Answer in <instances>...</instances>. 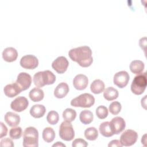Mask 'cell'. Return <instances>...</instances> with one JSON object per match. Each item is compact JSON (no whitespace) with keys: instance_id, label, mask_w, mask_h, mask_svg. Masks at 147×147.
I'll list each match as a JSON object with an SVG mask.
<instances>
[{"instance_id":"cell-38","label":"cell","mask_w":147,"mask_h":147,"mask_svg":"<svg viewBox=\"0 0 147 147\" xmlns=\"http://www.w3.org/2000/svg\"><path fill=\"white\" fill-rule=\"evenodd\" d=\"M52 146H65V145L63 144L61 142H57L56 144H54Z\"/></svg>"},{"instance_id":"cell-13","label":"cell","mask_w":147,"mask_h":147,"mask_svg":"<svg viewBox=\"0 0 147 147\" xmlns=\"http://www.w3.org/2000/svg\"><path fill=\"white\" fill-rule=\"evenodd\" d=\"M16 83L20 86L22 91L26 90L28 89L31 85V76L26 72H20L17 76Z\"/></svg>"},{"instance_id":"cell-17","label":"cell","mask_w":147,"mask_h":147,"mask_svg":"<svg viewBox=\"0 0 147 147\" xmlns=\"http://www.w3.org/2000/svg\"><path fill=\"white\" fill-rule=\"evenodd\" d=\"M5 121L10 127H16L20 122V117L16 113L9 111L5 115Z\"/></svg>"},{"instance_id":"cell-23","label":"cell","mask_w":147,"mask_h":147,"mask_svg":"<svg viewBox=\"0 0 147 147\" xmlns=\"http://www.w3.org/2000/svg\"><path fill=\"white\" fill-rule=\"evenodd\" d=\"M119 95L118 91L117 89L113 87L106 88L103 92V96L107 100H113L118 98Z\"/></svg>"},{"instance_id":"cell-35","label":"cell","mask_w":147,"mask_h":147,"mask_svg":"<svg viewBox=\"0 0 147 147\" xmlns=\"http://www.w3.org/2000/svg\"><path fill=\"white\" fill-rule=\"evenodd\" d=\"M1 136L0 138H2L3 137H5L7 135V128L6 126V125L2 122H1Z\"/></svg>"},{"instance_id":"cell-31","label":"cell","mask_w":147,"mask_h":147,"mask_svg":"<svg viewBox=\"0 0 147 147\" xmlns=\"http://www.w3.org/2000/svg\"><path fill=\"white\" fill-rule=\"evenodd\" d=\"M22 130L21 127H14L9 131V136L14 140L19 139L22 136Z\"/></svg>"},{"instance_id":"cell-24","label":"cell","mask_w":147,"mask_h":147,"mask_svg":"<svg viewBox=\"0 0 147 147\" xmlns=\"http://www.w3.org/2000/svg\"><path fill=\"white\" fill-rule=\"evenodd\" d=\"M94 118L92 113L88 110H84L82 111L79 115V119L82 123L84 125L90 124L92 122Z\"/></svg>"},{"instance_id":"cell-39","label":"cell","mask_w":147,"mask_h":147,"mask_svg":"<svg viewBox=\"0 0 147 147\" xmlns=\"http://www.w3.org/2000/svg\"><path fill=\"white\" fill-rule=\"evenodd\" d=\"M146 134H145L142 137V139H141V142H142V144H144V146H145V144L146 142Z\"/></svg>"},{"instance_id":"cell-4","label":"cell","mask_w":147,"mask_h":147,"mask_svg":"<svg viewBox=\"0 0 147 147\" xmlns=\"http://www.w3.org/2000/svg\"><path fill=\"white\" fill-rule=\"evenodd\" d=\"M146 72H142L134 78L131 84V90L136 95H141L146 89Z\"/></svg>"},{"instance_id":"cell-10","label":"cell","mask_w":147,"mask_h":147,"mask_svg":"<svg viewBox=\"0 0 147 147\" xmlns=\"http://www.w3.org/2000/svg\"><path fill=\"white\" fill-rule=\"evenodd\" d=\"M129 75L125 71H121L115 74L113 82L115 85L120 88H124L127 86L129 80Z\"/></svg>"},{"instance_id":"cell-21","label":"cell","mask_w":147,"mask_h":147,"mask_svg":"<svg viewBox=\"0 0 147 147\" xmlns=\"http://www.w3.org/2000/svg\"><path fill=\"white\" fill-rule=\"evenodd\" d=\"M145 67L144 62L139 60L132 61L129 65V68L131 72L134 74H139L143 72Z\"/></svg>"},{"instance_id":"cell-28","label":"cell","mask_w":147,"mask_h":147,"mask_svg":"<svg viewBox=\"0 0 147 147\" xmlns=\"http://www.w3.org/2000/svg\"><path fill=\"white\" fill-rule=\"evenodd\" d=\"M76 117V112L75 110L71 108H67L63 113V118L65 121L69 122L75 120Z\"/></svg>"},{"instance_id":"cell-16","label":"cell","mask_w":147,"mask_h":147,"mask_svg":"<svg viewBox=\"0 0 147 147\" xmlns=\"http://www.w3.org/2000/svg\"><path fill=\"white\" fill-rule=\"evenodd\" d=\"M17 56V51L13 47H7L3 51L2 58L7 62H13L15 61Z\"/></svg>"},{"instance_id":"cell-26","label":"cell","mask_w":147,"mask_h":147,"mask_svg":"<svg viewBox=\"0 0 147 147\" xmlns=\"http://www.w3.org/2000/svg\"><path fill=\"white\" fill-rule=\"evenodd\" d=\"M42 137L46 142L49 143L52 142L55 138V133L54 130L51 127H45L42 131Z\"/></svg>"},{"instance_id":"cell-18","label":"cell","mask_w":147,"mask_h":147,"mask_svg":"<svg viewBox=\"0 0 147 147\" xmlns=\"http://www.w3.org/2000/svg\"><path fill=\"white\" fill-rule=\"evenodd\" d=\"M69 90V86L66 83H60L55 89L54 95L57 98H63L67 95Z\"/></svg>"},{"instance_id":"cell-30","label":"cell","mask_w":147,"mask_h":147,"mask_svg":"<svg viewBox=\"0 0 147 147\" xmlns=\"http://www.w3.org/2000/svg\"><path fill=\"white\" fill-rule=\"evenodd\" d=\"M96 115L98 118L103 119L106 118L108 115L107 108L103 105L99 106L96 109Z\"/></svg>"},{"instance_id":"cell-36","label":"cell","mask_w":147,"mask_h":147,"mask_svg":"<svg viewBox=\"0 0 147 147\" xmlns=\"http://www.w3.org/2000/svg\"><path fill=\"white\" fill-rule=\"evenodd\" d=\"M108 146L109 147H121L122 146L120 141L118 140H114L111 141L109 144H108Z\"/></svg>"},{"instance_id":"cell-9","label":"cell","mask_w":147,"mask_h":147,"mask_svg":"<svg viewBox=\"0 0 147 147\" xmlns=\"http://www.w3.org/2000/svg\"><path fill=\"white\" fill-rule=\"evenodd\" d=\"M68 65L69 62L65 57L59 56L53 60L52 63V67L58 74H63L67 71Z\"/></svg>"},{"instance_id":"cell-12","label":"cell","mask_w":147,"mask_h":147,"mask_svg":"<svg viewBox=\"0 0 147 147\" xmlns=\"http://www.w3.org/2000/svg\"><path fill=\"white\" fill-rule=\"evenodd\" d=\"M110 125L114 134H118L125 128L126 123L121 117H115L110 122Z\"/></svg>"},{"instance_id":"cell-27","label":"cell","mask_w":147,"mask_h":147,"mask_svg":"<svg viewBox=\"0 0 147 147\" xmlns=\"http://www.w3.org/2000/svg\"><path fill=\"white\" fill-rule=\"evenodd\" d=\"M84 137L90 141L95 140L98 137L97 129L94 127H90L86 129L84 131Z\"/></svg>"},{"instance_id":"cell-34","label":"cell","mask_w":147,"mask_h":147,"mask_svg":"<svg viewBox=\"0 0 147 147\" xmlns=\"http://www.w3.org/2000/svg\"><path fill=\"white\" fill-rule=\"evenodd\" d=\"M0 145L2 147H13L14 146L13 141L9 138H4L1 140Z\"/></svg>"},{"instance_id":"cell-1","label":"cell","mask_w":147,"mask_h":147,"mask_svg":"<svg viewBox=\"0 0 147 147\" xmlns=\"http://www.w3.org/2000/svg\"><path fill=\"white\" fill-rule=\"evenodd\" d=\"M68 55L72 61L76 62L83 67H88L93 62L92 51L88 46L72 48L69 51Z\"/></svg>"},{"instance_id":"cell-29","label":"cell","mask_w":147,"mask_h":147,"mask_svg":"<svg viewBox=\"0 0 147 147\" xmlns=\"http://www.w3.org/2000/svg\"><path fill=\"white\" fill-rule=\"evenodd\" d=\"M59 119V115L57 111H50L47 116V120L48 122L51 125L56 124Z\"/></svg>"},{"instance_id":"cell-15","label":"cell","mask_w":147,"mask_h":147,"mask_svg":"<svg viewBox=\"0 0 147 147\" xmlns=\"http://www.w3.org/2000/svg\"><path fill=\"white\" fill-rule=\"evenodd\" d=\"M3 91L7 97L13 98L18 95L22 91V90L15 82L5 86L3 88Z\"/></svg>"},{"instance_id":"cell-11","label":"cell","mask_w":147,"mask_h":147,"mask_svg":"<svg viewBox=\"0 0 147 147\" xmlns=\"http://www.w3.org/2000/svg\"><path fill=\"white\" fill-rule=\"evenodd\" d=\"M29 105L28 100L24 96H18L10 104V107L16 112H21L25 110Z\"/></svg>"},{"instance_id":"cell-8","label":"cell","mask_w":147,"mask_h":147,"mask_svg":"<svg viewBox=\"0 0 147 147\" xmlns=\"http://www.w3.org/2000/svg\"><path fill=\"white\" fill-rule=\"evenodd\" d=\"M20 64L24 68L33 69L38 66V60L34 55H26L22 57Z\"/></svg>"},{"instance_id":"cell-37","label":"cell","mask_w":147,"mask_h":147,"mask_svg":"<svg viewBox=\"0 0 147 147\" xmlns=\"http://www.w3.org/2000/svg\"><path fill=\"white\" fill-rule=\"evenodd\" d=\"M139 44H140V47L145 51V48H146V37H144V38H141L140 40Z\"/></svg>"},{"instance_id":"cell-2","label":"cell","mask_w":147,"mask_h":147,"mask_svg":"<svg viewBox=\"0 0 147 147\" xmlns=\"http://www.w3.org/2000/svg\"><path fill=\"white\" fill-rule=\"evenodd\" d=\"M34 85L37 87H42L45 85L52 84L56 80V76L49 70L36 72L33 78Z\"/></svg>"},{"instance_id":"cell-32","label":"cell","mask_w":147,"mask_h":147,"mask_svg":"<svg viewBox=\"0 0 147 147\" xmlns=\"http://www.w3.org/2000/svg\"><path fill=\"white\" fill-rule=\"evenodd\" d=\"M122 106L121 103L118 101L113 102L109 106V110L113 115H117L121 110Z\"/></svg>"},{"instance_id":"cell-14","label":"cell","mask_w":147,"mask_h":147,"mask_svg":"<svg viewBox=\"0 0 147 147\" xmlns=\"http://www.w3.org/2000/svg\"><path fill=\"white\" fill-rule=\"evenodd\" d=\"M88 83V78L83 74H78L76 75L73 80L74 87L78 90H84L87 87Z\"/></svg>"},{"instance_id":"cell-25","label":"cell","mask_w":147,"mask_h":147,"mask_svg":"<svg viewBox=\"0 0 147 147\" xmlns=\"http://www.w3.org/2000/svg\"><path fill=\"white\" fill-rule=\"evenodd\" d=\"M99 130L100 134L105 137H110L114 135L110 125V122L106 121L100 123Z\"/></svg>"},{"instance_id":"cell-6","label":"cell","mask_w":147,"mask_h":147,"mask_svg":"<svg viewBox=\"0 0 147 147\" xmlns=\"http://www.w3.org/2000/svg\"><path fill=\"white\" fill-rule=\"evenodd\" d=\"M60 137L67 141H71L75 137V131L71 122L64 121L60 124L59 127Z\"/></svg>"},{"instance_id":"cell-3","label":"cell","mask_w":147,"mask_h":147,"mask_svg":"<svg viewBox=\"0 0 147 147\" xmlns=\"http://www.w3.org/2000/svg\"><path fill=\"white\" fill-rule=\"evenodd\" d=\"M22 145L25 147H37L38 146V131L34 127H26L23 133Z\"/></svg>"},{"instance_id":"cell-20","label":"cell","mask_w":147,"mask_h":147,"mask_svg":"<svg viewBox=\"0 0 147 147\" xmlns=\"http://www.w3.org/2000/svg\"><path fill=\"white\" fill-rule=\"evenodd\" d=\"M29 96L33 102H40L44 98V93L42 90L38 87H35L30 91Z\"/></svg>"},{"instance_id":"cell-22","label":"cell","mask_w":147,"mask_h":147,"mask_svg":"<svg viewBox=\"0 0 147 147\" xmlns=\"http://www.w3.org/2000/svg\"><path fill=\"white\" fill-rule=\"evenodd\" d=\"M90 89L94 94H100L105 90V83L100 79H95L91 83Z\"/></svg>"},{"instance_id":"cell-5","label":"cell","mask_w":147,"mask_h":147,"mask_svg":"<svg viewBox=\"0 0 147 147\" xmlns=\"http://www.w3.org/2000/svg\"><path fill=\"white\" fill-rule=\"evenodd\" d=\"M95 98L89 93H84L72 99L71 101V105L74 107L88 108L94 105Z\"/></svg>"},{"instance_id":"cell-33","label":"cell","mask_w":147,"mask_h":147,"mask_svg":"<svg viewBox=\"0 0 147 147\" xmlns=\"http://www.w3.org/2000/svg\"><path fill=\"white\" fill-rule=\"evenodd\" d=\"M72 147H86L88 146V143L82 138H76L72 142Z\"/></svg>"},{"instance_id":"cell-19","label":"cell","mask_w":147,"mask_h":147,"mask_svg":"<svg viewBox=\"0 0 147 147\" xmlns=\"http://www.w3.org/2000/svg\"><path fill=\"white\" fill-rule=\"evenodd\" d=\"M45 107L44 105L40 104L32 106L30 109V115L35 118H39L43 117L45 113Z\"/></svg>"},{"instance_id":"cell-7","label":"cell","mask_w":147,"mask_h":147,"mask_svg":"<svg viewBox=\"0 0 147 147\" xmlns=\"http://www.w3.org/2000/svg\"><path fill=\"white\" fill-rule=\"evenodd\" d=\"M138 138L137 133L131 129L124 131L120 137V142L122 146H130L134 145Z\"/></svg>"}]
</instances>
